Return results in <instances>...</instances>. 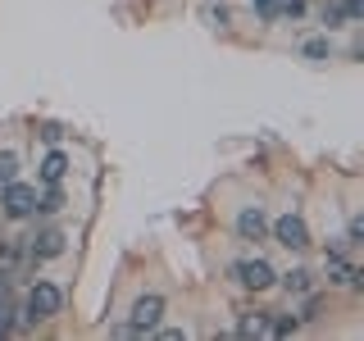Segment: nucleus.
<instances>
[{"instance_id":"12","label":"nucleus","mask_w":364,"mask_h":341,"mask_svg":"<svg viewBox=\"0 0 364 341\" xmlns=\"http://www.w3.org/2000/svg\"><path fill=\"white\" fill-rule=\"evenodd\" d=\"M60 205H64V196H60V191H46V196L37 200V210H46V214H55V210H60Z\"/></svg>"},{"instance_id":"1","label":"nucleus","mask_w":364,"mask_h":341,"mask_svg":"<svg viewBox=\"0 0 364 341\" xmlns=\"http://www.w3.org/2000/svg\"><path fill=\"white\" fill-rule=\"evenodd\" d=\"M64 305V291L55 287V282H37V287L28 291V301H23V314H28V323H41V318H55Z\"/></svg>"},{"instance_id":"16","label":"nucleus","mask_w":364,"mask_h":341,"mask_svg":"<svg viewBox=\"0 0 364 341\" xmlns=\"http://www.w3.org/2000/svg\"><path fill=\"white\" fill-rule=\"evenodd\" d=\"M41 136H46V141H50V146H55V141H60V136H64V132H60V128H55V123H46V128H41Z\"/></svg>"},{"instance_id":"4","label":"nucleus","mask_w":364,"mask_h":341,"mask_svg":"<svg viewBox=\"0 0 364 341\" xmlns=\"http://www.w3.org/2000/svg\"><path fill=\"white\" fill-rule=\"evenodd\" d=\"M159 318H164V301L159 296H141L132 305V318H128V332H155Z\"/></svg>"},{"instance_id":"15","label":"nucleus","mask_w":364,"mask_h":341,"mask_svg":"<svg viewBox=\"0 0 364 341\" xmlns=\"http://www.w3.org/2000/svg\"><path fill=\"white\" fill-rule=\"evenodd\" d=\"M360 9H364L360 0H341V14H346V23H355V18H360Z\"/></svg>"},{"instance_id":"10","label":"nucleus","mask_w":364,"mask_h":341,"mask_svg":"<svg viewBox=\"0 0 364 341\" xmlns=\"http://www.w3.org/2000/svg\"><path fill=\"white\" fill-rule=\"evenodd\" d=\"M282 282H287V291H296V296H301V291H310V287H314V278H310V269H291V273H287V278H282Z\"/></svg>"},{"instance_id":"8","label":"nucleus","mask_w":364,"mask_h":341,"mask_svg":"<svg viewBox=\"0 0 364 341\" xmlns=\"http://www.w3.org/2000/svg\"><path fill=\"white\" fill-rule=\"evenodd\" d=\"M64 173H68V155L64 151H50V155L41 159V182H50V187H55V182H64Z\"/></svg>"},{"instance_id":"20","label":"nucleus","mask_w":364,"mask_h":341,"mask_svg":"<svg viewBox=\"0 0 364 341\" xmlns=\"http://www.w3.org/2000/svg\"><path fill=\"white\" fill-rule=\"evenodd\" d=\"M250 5H259V9H264V14H273V0H250Z\"/></svg>"},{"instance_id":"2","label":"nucleus","mask_w":364,"mask_h":341,"mask_svg":"<svg viewBox=\"0 0 364 341\" xmlns=\"http://www.w3.org/2000/svg\"><path fill=\"white\" fill-rule=\"evenodd\" d=\"M232 278L242 282L246 291H269L273 282H278V273H273V264H264V259H242V264H232Z\"/></svg>"},{"instance_id":"5","label":"nucleus","mask_w":364,"mask_h":341,"mask_svg":"<svg viewBox=\"0 0 364 341\" xmlns=\"http://www.w3.org/2000/svg\"><path fill=\"white\" fill-rule=\"evenodd\" d=\"M273 237H278L287 250H305V246H310V227H305L301 214H282V219L273 223Z\"/></svg>"},{"instance_id":"6","label":"nucleus","mask_w":364,"mask_h":341,"mask_svg":"<svg viewBox=\"0 0 364 341\" xmlns=\"http://www.w3.org/2000/svg\"><path fill=\"white\" fill-rule=\"evenodd\" d=\"M237 232H242V242H264V232H269V219H264V210H242L237 214Z\"/></svg>"},{"instance_id":"9","label":"nucleus","mask_w":364,"mask_h":341,"mask_svg":"<svg viewBox=\"0 0 364 341\" xmlns=\"http://www.w3.org/2000/svg\"><path fill=\"white\" fill-rule=\"evenodd\" d=\"M14 178H18V155L14 151H0V187H9Z\"/></svg>"},{"instance_id":"17","label":"nucleus","mask_w":364,"mask_h":341,"mask_svg":"<svg viewBox=\"0 0 364 341\" xmlns=\"http://www.w3.org/2000/svg\"><path fill=\"white\" fill-rule=\"evenodd\" d=\"M282 9H287V18H301V14H305V5H301V0H287Z\"/></svg>"},{"instance_id":"19","label":"nucleus","mask_w":364,"mask_h":341,"mask_svg":"<svg viewBox=\"0 0 364 341\" xmlns=\"http://www.w3.org/2000/svg\"><path fill=\"white\" fill-rule=\"evenodd\" d=\"M9 332V314H5V305H0V337Z\"/></svg>"},{"instance_id":"7","label":"nucleus","mask_w":364,"mask_h":341,"mask_svg":"<svg viewBox=\"0 0 364 341\" xmlns=\"http://www.w3.org/2000/svg\"><path fill=\"white\" fill-rule=\"evenodd\" d=\"M64 250V232H41V237H32V259H55Z\"/></svg>"},{"instance_id":"18","label":"nucleus","mask_w":364,"mask_h":341,"mask_svg":"<svg viewBox=\"0 0 364 341\" xmlns=\"http://www.w3.org/2000/svg\"><path fill=\"white\" fill-rule=\"evenodd\" d=\"M360 237H364V223H360V219H350V232H346V242H360Z\"/></svg>"},{"instance_id":"13","label":"nucleus","mask_w":364,"mask_h":341,"mask_svg":"<svg viewBox=\"0 0 364 341\" xmlns=\"http://www.w3.org/2000/svg\"><path fill=\"white\" fill-rule=\"evenodd\" d=\"M305 55H310V60H328V41H323V37L305 41Z\"/></svg>"},{"instance_id":"3","label":"nucleus","mask_w":364,"mask_h":341,"mask_svg":"<svg viewBox=\"0 0 364 341\" xmlns=\"http://www.w3.org/2000/svg\"><path fill=\"white\" fill-rule=\"evenodd\" d=\"M0 205H5V214H9V219H28V214L37 210V187L9 182V187H0Z\"/></svg>"},{"instance_id":"11","label":"nucleus","mask_w":364,"mask_h":341,"mask_svg":"<svg viewBox=\"0 0 364 341\" xmlns=\"http://www.w3.org/2000/svg\"><path fill=\"white\" fill-rule=\"evenodd\" d=\"M255 332H269V314L255 310L250 318H242V337H255Z\"/></svg>"},{"instance_id":"14","label":"nucleus","mask_w":364,"mask_h":341,"mask_svg":"<svg viewBox=\"0 0 364 341\" xmlns=\"http://www.w3.org/2000/svg\"><path fill=\"white\" fill-rule=\"evenodd\" d=\"M323 23H328V28H341V23H346L341 5H323Z\"/></svg>"}]
</instances>
